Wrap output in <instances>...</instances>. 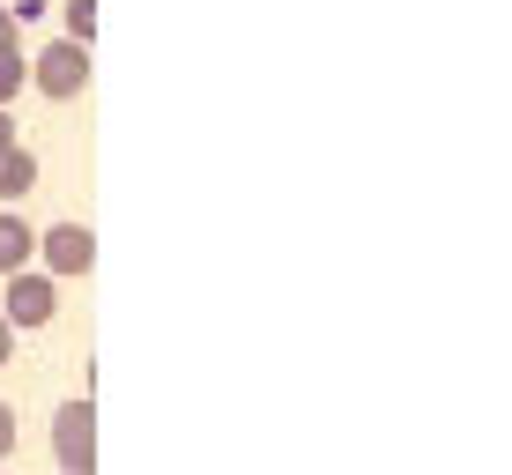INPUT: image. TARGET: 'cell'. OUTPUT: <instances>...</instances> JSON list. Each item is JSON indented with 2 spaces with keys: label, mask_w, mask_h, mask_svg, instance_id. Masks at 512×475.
I'll use <instances>...</instances> for the list:
<instances>
[{
  "label": "cell",
  "mask_w": 512,
  "mask_h": 475,
  "mask_svg": "<svg viewBox=\"0 0 512 475\" xmlns=\"http://www.w3.org/2000/svg\"><path fill=\"white\" fill-rule=\"evenodd\" d=\"M30 90L52 97V104H75L82 90H90V45H82V38L45 45L38 60H30Z\"/></svg>",
  "instance_id": "1"
},
{
  "label": "cell",
  "mask_w": 512,
  "mask_h": 475,
  "mask_svg": "<svg viewBox=\"0 0 512 475\" xmlns=\"http://www.w3.org/2000/svg\"><path fill=\"white\" fill-rule=\"evenodd\" d=\"M0 312H8L15 334L52 327V312H60V275H52V268H15V275H8V297H0Z\"/></svg>",
  "instance_id": "2"
},
{
  "label": "cell",
  "mask_w": 512,
  "mask_h": 475,
  "mask_svg": "<svg viewBox=\"0 0 512 475\" xmlns=\"http://www.w3.org/2000/svg\"><path fill=\"white\" fill-rule=\"evenodd\" d=\"M52 461L67 475L97 468V409L90 401H60V416H52Z\"/></svg>",
  "instance_id": "3"
},
{
  "label": "cell",
  "mask_w": 512,
  "mask_h": 475,
  "mask_svg": "<svg viewBox=\"0 0 512 475\" xmlns=\"http://www.w3.org/2000/svg\"><path fill=\"white\" fill-rule=\"evenodd\" d=\"M38 260L52 275H90L97 268V231L90 223H52V231H38Z\"/></svg>",
  "instance_id": "4"
},
{
  "label": "cell",
  "mask_w": 512,
  "mask_h": 475,
  "mask_svg": "<svg viewBox=\"0 0 512 475\" xmlns=\"http://www.w3.org/2000/svg\"><path fill=\"white\" fill-rule=\"evenodd\" d=\"M30 260H38V231L23 223V208H15V201H0V275L30 268Z\"/></svg>",
  "instance_id": "5"
},
{
  "label": "cell",
  "mask_w": 512,
  "mask_h": 475,
  "mask_svg": "<svg viewBox=\"0 0 512 475\" xmlns=\"http://www.w3.org/2000/svg\"><path fill=\"white\" fill-rule=\"evenodd\" d=\"M30 186H38V156H30L23 142H15V149H0V201H23Z\"/></svg>",
  "instance_id": "6"
},
{
  "label": "cell",
  "mask_w": 512,
  "mask_h": 475,
  "mask_svg": "<svg viewBox=\"0 0 512 475\" xmlns=\"http://www.w3.org/2000/svg\"><path fill=\"white\" fill-rule=\"evenodd\" d=\"M23 82H30L23 45H8V52H0V104H15V97H23Z\"/></svg>",
  "instance_id": "7"
},
{
  "label": "cell",
  "mask_w": 512,
  "mask_h": 475,
  "mask_svg": "<svg viewBox=\"0 0 512 475\" xmlns=\"http://www.w3.org/2000/svg\"><path fill=\"white\" fill-rule=\"evenodd\" d=\"M67 38H97V0H67Z\"/></svg>",
  "instance_id": "8"
},
{
  "label": "cell",
  "mask_w": 512,
  "mask_h": 475,
  "mask_svg": "<svg viewBox=\"0 0 512 475\" xmlns=\"http://www.w3.org/2000/svg\"><path fill=\"white\" fill-rule=\"evenodd\" d=\"M8 45H23V15L0 8V52H8Z\"/></svg>",
  "instance_id": "9"
},
{
  "label": "cell",
  "mask_w": 512,
  "mask_h": 475,
  "mask_svg": "<svg viewBox=\"0 0 512 475\" xmlns=\"http://www.w3.org/2000/svg\"><path fill=\"white\" fill-rule=\"evenodd\" d=\"M8 453H15V409L0 401V461H8Z\"/></svg>",
  "instance_id": "10"
},
{
  "label": "cell",
  "mask_w": 512,
  "mask_h": 475,
  "mask_svg": "<svg viewBox=\"0 0 512 475\" xmlns=\"http://www.w3.org/2000/svg\"><path fill=\"white\" fill-rule=\"evenodd\" d=\"M23 134H15V119H8V104H0V149H15Z\"/></svg>",
  "instance_id": "11"
},
{
  "label": "cell",
  "mask_w": 512,
  "mask_h": 475,
  "mask_svg": "<svg viewBox=\"0 0 512 475\" xmlns=\"http://www.w3.org/2000/svg\"><path fill=\"white\" fill-rule=\"evenodd\" d=\"M15 357V327H8V312H0V364Z\"/></svg>",
  "instance_id": "12"
}]
</instances>
